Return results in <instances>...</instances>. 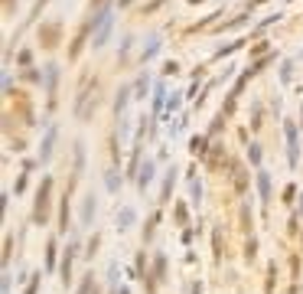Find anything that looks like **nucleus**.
<instances>
[{
    "instance_id": "nucleus-1",
    "label": "nucleus",
    "mask_w": 303,
    "mask_h": 294,
    "mask_svg": "<svg viewBox=\"0 0 303 294\" xmlns=\"http://www.w3.org/2000/svg\"><path fill=\"white\" fill-rule=\"evenodd\" d=\"M49 190H53V180L43 176V186L36 193V209H33V222H43L46 219V209H49Z\"/></svg>"
},
{
    "instance_id": "nucleus-2",
    "label": "nucleus",
    "mask_w": 303,
    "mask_h": 294,
    "mask_svg": "<svg viewBox=\"0 0 303 294\" xmlns=\"http://www.w3.org/2000/svg\"><path fill=\"white\" fill-rule=\"evenodd\" d=\"M108 33H111V10H105L98 17V30H95V36H91V46L101 49V46L108 43Z\"/></svg>"
},
{
    "instance_id": "nucleus-3",
    "label": "nucleus",
    "mask_w": 303,
    "mask_h": 294,
    "mask_svg": "<svg viewBox=\"0 0 303 294\" xmlns=\"http://www.w3.org/2000/svg\"><path fill=\"white\" fill-rule=\"evenodd\" d=\"M284 131H287V147H290V154H287V163H290V167H297V163H300V147H297V124H293V121H287V124H284Z\"/></svg>"
},
{
    "instance_id": "nucleus-4",
    "label": "nucleus",
    "mask_w": 303,
    "mask_h": 294,
    "mask_svg": "<svg viewBox=\"0 0 303 294\" xmlns=\"http://www.w3.org/2000/svg\"><path fill=\"white\" fill-rule=\"evenodd\" d=\"M72 258H75V245H69V252L62 255V284H72Z\"/></svg>"
},
{
    "instance_id": "nucleus-5",
    "label": "nucleus",
    "mask_w": 303,
    "mask_h": 294,
    "mask_svg": "<svg viewBox=\"0 0 303 294\" xmlns=\"http://www.w3.org/2000/svg\"><path fill=\"white\" fill-rule=\"evenodd\" d=\"M150 180H153V163L147 160L141 167V180H137V190H141V193H147V186H150Z\"/></svg>"
},
{
    "instance_id": "nucleus-6",
    "label": "nucleus",
    "mask_w": 303,
    "mask_h": 294,
    "mask_svg": "<svg viewBox=\"0 0 303 294\" xmlns=\"http://www.w3.org/2000/svg\"><path fill=\"white\" fill-rule=\"evenodd\" d=\"M258 193H261V199H264V203L271 199V176L264 174V170L258 174Z\"/></svg>"
},
{
    "instance_id": "nucleus-7",
    "label": "nucleus",
    "mask_w": 303,
    "mask_h": 294,
    "mask_svg": "<svg viewBox=\"0 0 303 294\" xmlns=\"http://www.w3.org/2000/svg\"><path fill=\"white\" fill-rule=\"evenodd\" d=\"M53 141H55V128H49V131H46L43 147H39V157H43V160H49V157H53Z\"/></svg>"
},
{
    "instance_id": "nucleus-8",
    "label": "nucleus",
    "mask_w": 303,
    "mask_h": 294,
    "mask_svg": "<svg viewBox=\"0 0 303 294\" xmlns=\"http://www.w3.org/2000/svg\"><path fill=\"white\" fill-rule=\"evenodd\" d=\"M127 95H130V88H127V85H121V92H118V101H114V115H121V111L127 108Z\"/></svg>"
},
{
    "instance_id": "nucleus-9",
    "label": "nucleus",
    "mask_w": 303,
    "mask_h": 294,
    "mask_svg": "<svg viewBox=\"0 0 303 294\" xmlns=\"http://www.w3.org/2000/svg\"><path fill=\"white\" fill-rule=\"evenodd\" d=\"M163 180H166V183H163V203H166V199H170V190H173V180H176V167H170Z\"/></svg>"
},
{
    "instance_id": "nucleus-10",
    "label": "nucleus",
    "mask_w": 303,
    "mask_h": 294,
    "mask_svg": "<svg viewBox=\"0 0 303 294\" xmlns=\"http://www.w3.org/2000/svg\"><path fill=\"white\" fill-rule=\"evenodd\" d=\"M91 213H95V196H85V209H82V222H91Z\"/></svg>"
},
{
    "instance_id": "nucleus-11",
    "label": "nucleus",
    "mask_w": 303,
    "mask_h": 294,
    "mask_svg": "<svg viewBox=\"0 0 303 294\" xmlns=\"http://www.w3.org/2000/svg\"><path fill=\"white\" fill-rule=\"evenodd\" d=\"M157 49H160V36H150V46L143 49V62H147V59H153V56H157Z\"/></svg>"
},
{
    "instance_id": "nucleus-12",
    "label": "nucleus",
    "mask_w": 303,
    "mask_h": 294,
    "mask_svg": "<svg viewBox=\"0 0 303 294\" xmlns=\"http://www.w3.org/2000/svg\"><path fill=\"white\" fill-rule=\"evenodd\" d=\"M130 222H134V209H124V213L118 216V226L121 229H130Z\"/></svg>"
},
{
    "instance_id": "nucleus-13",
    "label": "nucleus",
    "mask_w": 303,
    "mask_h": 294,
    "mask_svg": "<svg viewBox=\"0 0 303 294\" xmlns=\"http://www.w3.org/2000/svg\"><path fill=\"white\" fill-rule=\"evenodd\" d=\"M59 229H62V232L69 229V196L62 199V216H59Z\"/></svg>"
},
{
    "instance_id": "nucleus-14",
    "label": "nucleus",
    "mask_w": 303,
    "mask_h": 294,
    "mask_svg": "<svg viewBox=\"0 0 303 294\" xmlns=\"http://www.w3.org/2000/svg\"><path fill=\"white\" fill-rule=\"evenodd\" d=\"M39 284H43V274H33V278H30V288H26V294H36V291H39Z\"/></svg>"
},
{
    "instance_id": "nucleus-15",
    "label": "nucleus",
    "mask_w": 303,
    "mask_h": 294,
    "mask_svg": "<svg viewBox=\"0 0 303 294\" xmlns=\"http://www.w3.org/2000/svg\"><path fill=\"white\" fill-rule=\"evenodd\" d=\"M108 190H118V167L108 170Z\"/></svg>"
},
{
    "instance_id": "nucleus-16",
    "label": "nucleus",
    "mask_w": 303,
    "mask_h": 294,
    "mask_svg": "<svg viewBox=\"0 0 303 294\" xmlns=\"http://www.w3.org/2000/svg\"><path fill=\"white\" fill-rule=\"evenodd\" d=\"M248 157H251V163H254V167H258V163H261V147H258V144H251Z\"/></svg>"
},
{
    "instance_id": "nucleus-17",
    "label": "nucleus",
    "mask_w": 303,
    "mask_h": 294,
    "mask_svg": "<svg viewBox=\"0 0 303 294\" xmlns=\"http://www.w3.org/2000/svg\"><path fill=\"white\" fill-rule=\"evenodd\" d=\"M91 284H95V278H91V274H85V281H82L78 294H91Z\"/></svg>"
},
{
    "instance_id": "nucleus-18",
    "label": "nucleus",
    "mask_w": 303,
    "mask_h": 294,
    "mask_svg": "<svg viewBox=\"0 0 303 294\" xmlns=\"http://www.w3.org/2000/svg\"><path fill=\"white\" fill-rule=\"evenodd\" d=\"M202 151H206V141H202V137H193V154L202 157Z\"/></svg>"
},
{
    "instance_id": "nucleus-19",
    "label": "nucleus",
    "mask_w": 303,
    "mask_h": 294,
    "mask_svg": "<svg viewBox=\"0 0 303 294\" xmlns=\"http://www.w3.org/2000/svg\"><path fill=\"white\" fill-rule=\"evenodd\" d=\"M46 252H49V258H46V265H49V268H55V245H53V242H49V249H46Z\"/></svg>"
},
{
    "instance_id": "nucleus-20",
    "label": "nucleus",
    "mask_w": 303,
    "mask_h": 294,
    "mask_svg": "<svg viewBox=\"0 0 303 294\" xmlns=\"http://www.w3.org/2000/svg\"><path fill=\"white\" fill-rule=\"evenodd\" d=\"M147 85H150V78H141V82H137V95H143V92H147Z\"/></svg>"
},
{
    "instance_id": "nucleus-21",
    "label": "nucleus",
    "mask_w": 303,
    "mask_h": 294,
    "mask_svg": "<svg viewBox=\"0 0 303 294\" xmlns=\"http://www.w3.org/2000/svg\"><path fill=\"white\" fill-rule=\"evenodd\" d=\"M300 213H303V199H300Z\"/></svg>"
},
{
    "instance_id": "nucleus-22",
    "label": "nucleus",
    "mask_w": 303,
    "mask_h": 294,
    "mask_svg": "<svg viewBox=\"0 0 303 294\" xmlns=\"http://www.w3.org/2000/svg\"><path fill=\"white\" fill-rule=\"evenodd\" d=\"M121 294H127V288H124V291H121Z\"/></svg>"
},
{
    "instance_id": "nucleus-23",
    "label": "nucleus",
    "mask_w": 303,
    "mask_h": 294,
    "mask_svg": "<svg viewBox=\"0 0 303 294\" xmlns=\"http://www.w3.org/2000/svg\"><path fill=\"white\" fill-rule=\"evenodd\" d=\"M95 3H101V0H95Z\"/></svg>"
}]
</instances>
